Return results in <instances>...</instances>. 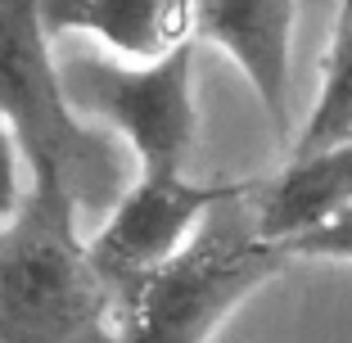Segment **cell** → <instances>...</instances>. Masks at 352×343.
I'll return each instance as SVG.
<instances>
[{
    "instance_id": "obj_11",
    "label": "cell",
    "mask_w": 352,
    "mask_h": 343,
    "mask_svg": "<svg viewBox=\"0 0 352 343\" xmlns=\"http://www.w3.org/2000/svg\"><path fill=\"white\" fill-rule=\"evenodd\" d=\"M28 158H23L19 149V135H14V126L5 122V113H0V226L14 217V208H19L23 190H28Z\"/></svg>"
},
{
    "instance_id": "obj_4",
    "label": "cell",
    "mask_w": 352,
    "mask_h": 343,
    "mask_svg": "<svg viewBox=\"0 0 352 343\" xmlns=\"http://www.w3.org/2000/svg\"><path fill=\"white\" fill-rule=\"evenodd\" d=\"M63 86L77 113L100 118L113 135H122L140 172H186L199 135L195 41L176 45L163 59L135 63L86 54L63 63Z\"/></svg>"
},
{
    "instance_id": "obj_9",
    "label": "cell",
    "mask_w": 352,
    "mask_h": 343,
    "mask_svg": "<svg viewBox=\"0 0 352 343\" xmlns=\"http://www.w3.org/2000/svg\"><path fill=\"white\" fill-rule=\"evenodd\" d=\"M343 135H352V0H339V19H334L321 68V91L302 131L294 135V154H311Z\"/></svg>"
},
{
    "instance_id": "obj_10",
    "label": "cell",
    "mask_w": 352,
    "mask_h": 343,
    "mask_svg": "<svg viewBox=\"0 0 352 343\" xmlns=\"http://www.w3.org/2000/svg\"><path fill=\"white\" fill-rule=\"evenodd\" d=\"M289 258H321V262H352V203L343 212H334L330 221L302 230L298 239L285 244Z\"/></svg>"
},
{
    "instance_id": "obj_6",
    "label": "cell",
    "mask_w": 352,
    "mask_h": 343,
    "mask_svg": "<svg viewBox=\"0 0 352 343\" xmlns=\"http://www.w3.org/2000/svg\"><path fill=\"white\" fill-rule=\"evenodd\" d=\"M294 23L298 0H195V32L235 59L280 135H289Z\"/></svg>"
},
{
    "instance_id": "obj_3",
    "label": "cell",
    "mask_w": 352,
    "mask_h": 343,
    "mask_svg": "<svg viewBox=\"0 0 352 343\" xmlns=\"http://www.w3.org/2000/svg\"><path fill=\"white\" fill-rule=\"evenodd\" d=\"M50 41L41 0H0V113L19 135L28 172H59L82 208H113L126 190L118 149L73 109Z\"/></svg>"
},
{
    "instance_id": "obj_1",
    "label": "cell",
    "mask_w": 352,
    "mask_h": 343,
    "mask_svg": "<svg viewBox=\"0 0 352 343\" xmlns=\"http://www.w3.org/2000/svg\"><path fill=\"white\" fill-rule=\"evenodd\" d=\"M77 217L82 199L59 172H28L0 226V343H118L122 298Z\"/></svg>"
},
{
    "instance_id": "obj_2",
    "label": "cell",
    "mask_w": 352,
    "mask_h": 343,
    "mask_svg": "<svg viewBox=\"0 0 352 343\" xmlns=\"http://www.w3.org/2000/svg\"><path fill=\"white\" fill-rule=\"evenodd\" d=\"M253 186L217 203L186 249L135 280L122 298L118 343H208L239 302L289 262L285 244L262 235Z\"/></svg>"
},
{
    "instance_id": "obj_8",
    "label": "cell",
    "mask_w": 352,
    "mask_h": 343,
    "mask_svg": "<svg viewBox=\"0 0 352 343\" xmlns=\"http://www.w3.org/2000/svg\"><path fill=\"white\" fill-rule=\"evenodd\" d=\"M54 36L86 32L122 59H163L195 41V0H41Z\"/></svg>"
},
{
    "instance_id": "obj_7",
    "label": "cell",
    "mask_w": 352,
    "mask_h": 343,
    "mask_svg": "<svg viewBox=\"0 0 352 343\" xmlns=\"http://www.w3.org/2000/svg\"><path fill=\"white\" fill-rule=\"evenodd\" d=\"M352 203V135L311 154H289V167L253 186V212L267 239L289 244Z\"/></svg>"
},
{
    "instance_id": "obj_5",
    "label": "cell",
    "mask_w": 352,
    "mask_h": 343,
    "mask_svg": "<svg viewBox=\"0 0 352 343\" xmlns=\"http://www.w3.org/2000/svg\"><path fill=\"white\" fill-rule=\"evenodd\" d=\"M249 186L253 181H195L186 172H140L118 195L104 226L91 235V253L113 280L118 298H126L140 276L186 249L217 203L244 195Z\"/></svg>"
}]
</instances>
